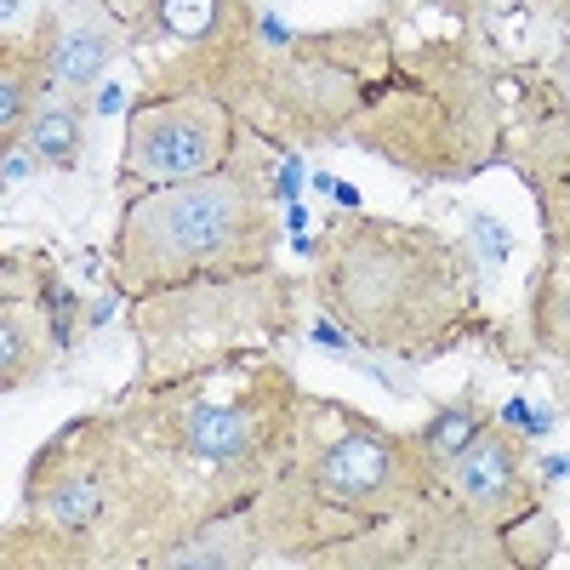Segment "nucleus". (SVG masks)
<instances>
[{"label":"nucleus","mask_w":570,"mask_h":570,"mask_svg":"<svg viewBox=\"0 0 570 570\" xmlns=\"http://www.w3.org/2000/svg\"><path fill=\"white\" fill-rule=\"evenodd\" d=\"M23 519L0 537L7 570H126L228 513L206 473L142 445L109 411H80L23 468Z\"/></svg>","instance_id":"1"},{"label":"nucleus","mask_w":570,"mask_h":570,"mask_svg":"<svg viewBox=\"0 0 570 570\" xmlns=\"http://www.w3.org/2000/svg\"><path fill=\"white\" fill-rule=\"evenodd\" d=\"M303 292L354 343L394 360H434L485 331L473 268L428 223L343 212L314 240Z\"/></svg>","instance_id":"2"},{"label":"nucleus","mask_w":570,"mask_h":570,"mask_svg":"<svg viewBox=\"0 0 570 570\" xmlns=\"http://www.w3.org/2000/svg\"><path fill=\"white\" fill-rule=\"evenodd\" d=\"M428 491H440V468L416 428H389L354 405L308 394L297 456L252 497V519L268 559L308 570L314 553L405 513Z\"/></svg>","instance_id":"3"},{"label":"nucleus","mask_w":570,"mask_h":570,"mask_svg":"<svg viewBox=\"0 0 570 570\" xmlns=\"http://www.w3.org/2000/svg\"><path fill=\"white\" fill-rule=\"evenodd\" d=\"M502 131H508V98L485 40L468 23L456 29L400 23L394 69L343 142L416 183H473L480 171L502 166Z\"/></svg>","instance_id":"4"},{"label":"nucleus","mask_w":570,"mask_h":570,"mask_svg":"<svg viewBox=\"0 0 570 570\" xmlns=\"http://www.w3.org/2000/svg\"><path fill=\"white\" fill-rule=\"evenodd\" d=\"M104 411L142 445L206 473L228 508H246L297 456L308 389L279 354H252L177 383H131Z\"/></svg>","instance_id":"5"},{"label":"nucleus","mask_w":570,"mask_h":570,"mask_svg":"<svg viewBox=\"0 0 570 570\" xmlns=\"http://www.w3.org/2000/svg\"><path fill=\"white\" fill-rule=\"evenodd\" d=\"M263 149L268 142L246 131L223 171L195 183L137 188L126 200L109 240V279L126 303L166 292V285L257 274L274 263L279 206L268 166L257 160Z\"/></svg>","instance_id":"6"},{"label":"nucleus","mask_w":570,"mask_h":570,"mask_svg":"<svg viewBox=\"0 0 570 570\" xmlns=\"http://www.w3.org/2000/svg\"><path fill=\"white\" fill-rule=\"evenodd\" d=\"M400 18H354L325 29H292L257 12V35L228 69L217 98L234 109L240 131L268 149L343 142L365 115L376 86L394 69Z\"/></svg>","instance_id":"7"},{"label":"nucleus","mask_w":570,"mask_h":570,"mask_svg":"<svg viewBox=\"0 0 570 570\" xmlns=\"http://www.w3.org/2000/svg\"><path fill=\"white\" fill-rule=\"evenodd\" d=\"M297 331V279L274 263L257 274L188 279L131 303L137 376L131 383H177L252 354H279Z\"/></svg>","instance_id":"8"},{"label":"nucleus","mask_w":570,"mask_h":570,"mask_svg":"<svg viewBox=\"0 0 570 570\" xmlns=\"http://www.w3.org/2000/svg\"><path fill=\"white\" fill-rule=\"evenodd\" d=\"M257 35V0H137L131 63L149 98L223 91L228 69Z\"/></svg>","instance_id":"9"},{"label":"nucleus","mask_w":570,"mask_h":570,"mask_svg":"<svg viewBox=\"0 0 570 570\" xmlns=\"http://www.w3.org/2000/svg\"><path fill=\"white\" fill-rule=\"evenodd\" d=\"M308 570H519L502 531L462 513L445 491H428L394 519L308 559Z\"/></svg>","instance_id":"10"},{"label":"nucleus","mask_w":570,"mask_h":570,"mask_svg":"<svg viewBox=\"0 0 570 570\" xmlns=\"http://www.w3.org/2000/svg\"><path fill=\"white\" fill-rule=\"evenodd\" d=\"M240 120L223 98L195 91V98H149L126 120V149H120V177L137 188L160 183H195L212 177L240 149Z\"/></svg>","instance_id":"11"},{"label":"nucleus","mask_w":570,"mask_h":570,"mask_svg":"<svg viewBox=\"0 0 570 570\" xmlns=\"http://www.w3.org/2000/svg\"><path fill=\"white\" fill-rule=\"evenodd\" d=\"M440 491H445L462 513L480 519V525H491V531H508V525H519L525 513L542 508V480H537L531 445L519 440L508 422H497V416H485V422L445 456Z\"/></svg>","instance_id":"12"},{"label":"nucleus","mask_w":570,"mask_h":570,"mask_svg":"<svg viewBox=\"0 0 570 570\" xmlns=\"http://www.w3.org/2000/svg\"><path fill=\"white\" fill-rule=\"evenodd\" d=\"M35 46H40L46 80H52V98L86 104L91 86L120 58H131V18L115 12L109 0H63L35 29Z\"/></svg>","instance_id":"13"},{"label":"nucleus","mask_w":570,"mask_h":570,"mask_svg":"<svg viewBox=\"0 0 570 570\" xmlns=\"http://www.w3.org/2000/svg\"><path fill=\"white\" fill-rule=\"evenodd\" d=\"M63 348H69V337L58 331V320L46 314V303L7 268V279H0V394L35 389L40 376L58 365Z\"/></svg>","instance_id":"14"},{"label":"nucleus","mask_w":570,"mask_h":570,"mask_svg":"<svg viewBox=\"0 0 570 570\" xmlns=\"http://www.w3.org/2000/svg\"><path fill=\"white\" fill-rule=\"evenodd\" d=\"M263 559L268 553H263L257 519H252V502H246V508L212 513L206 525H195L188 537H177L171 548H160L142 570H252Z\"/></svg>","instance_id":"15"},{"label":"nucleus","mask_w":570,"mask_h":570,"mask_svg":"<svg viewBox=\"0 0 570 570\" xmlns=\"http://www.w3.org/2000/svg\"><path fill=\"white\" fill-rule=\"evenodd\" d=\"M525 337L542 360L570 371V252L542 246V263L525 292Z\"/></svg>","instance_id":"16"},{"label":"nucleus","mask_w":570,"mask_h":570,"mask_svg":"<svg viewBox=\"0 0 570 570\" xmlns=\"http://www.w3.org/2000/svg\"><path fill=\"white\" fill-rule=\"evenodd\" d=\"M46 98H52V80H46L40 46L35 40L0 46V142L29 137V126L46 109Z\"/></svg>","instance_id":"17"},{"label":"nucleus","mask_w":570,"mask_h":570,"mask_svg":"<svg viewBox=\"0 0 570 570\" xmlns=\"http://www.w3.org/2000/svg\"><path fill=\"white\" fill-rule=\"evenodd\" d=\"M29 142H35V155L52 166V171H75L80 166V149H86V104L46 98V109L29 126Z\"/></svg>","instance_id":"18"},{"label":"nucleus","mask_w":570,"mask_h":570,"mask_svg":"<svg viewBox=\"0 0 570 570\" xmlns=\"http://www.w3.org/2000/svg\"><path fill=\"white\" fill-rule=\"evenodd\" d=\"M491 411H485V400H480V383H468L451 405H440L434 416H428L416 434H422V445H428V456H434V468H445V456L473 434V428H480Z\"/></svg>","instance_id":"19"},{"label":"nucleus","mask_w":570,"mask_h":570,"mask_svg":"<svg viewBox=\"0 0 570 570\" xmlns=\"http://www.w3.org/2000/svg\"><path fill=\"white\" fill-rule=\"evenodd\" d=\"M502 542H508V553H513V564L519 570H542L548 559H553V548H559V519L548 513V502L537 508V513H525L519 525H508L502 531Z\"/></svg>","instance_id":"20"},{"label":"nucleus","mask_w":570,"mask_h":570,"mask_svg":"<svg viewBox=\"0 0 570 570\" xmlns=\"http://www.w3.org/2000/svg\"><path fill=\"white\" fill-rule=\"evenodd\" d=\"M531 195H537V212H542V246L570 252V171L537 183Z\"/></svg>","instance_id":"21"},{"label":"nucleus","mask_w":570,"mask_h":570,"mask_svg":"<svg viewBox=\"0 0 570 570\" xmlns=\"http://www.w3.org/2000/svg\"><path fill=\"white\" fill-rule=\"evenodd\" d=\"M548 12H553V58H548V91H553V104L564 109L570 120V0H548Z\"/></svg>","instance_id":"22"},{"label":"nucleus","mask_w":570,"mask_h":570,"mask_svg":"<svg viewBox=\"0 0 570 570\" xmlns=\"http://www.w3.org/2000/svg\"><path fill=\"white\" fill-rule=\"evenodd\" d=\"M46 0H0V46H23L46 23Z\"/></svg>","instance_id":"23"},{"label":"nucleus","mask_w":570,"mask_h":570,"mask_svg":"<svg viewBox=\"0 0 570 570\" xmlns=\"http://www.w3.org/2000/svg\"><path fill=\"white\" fill-rule=\"evenodd\" d=\"M40 166H46V160L35 155V142H29V137H12V142H0V188H7V195H18V188H29Z\"/></svg>","instance_id":"24"},{"label":"nucleus","mask_w":570,"mask_h":570,"mask_svg":"<svg viewBox=\"0 0 570 570\" xmlns=\"http://www.w3.org/2000/svg\"><path fill=\"white\" fill-rule=\"evenodd\" d=\"M405 7H422V12H445V18H456V23H468L480 7H491V0H405Z\"/></svg>","instance_id":"25"},{"label":"nucleus","mask_w":570,"mask_h":570,"mask_svg":"<svg viewBox=\"0 0 570 570\" xmlns=\"http://www.w3.org/2000/svg\"><path fill=\"white\" fill-rule=\"evenodd\" d=\"M491 7H513V0H491Z\"/></svg>","instance_id":"26"},{"label":"nucleus","mask_w":570,"mask_h":570,"mask_svg":"<svg viewBox=\"0 0 570 570\" xmlns=\"http://www.w3.org/2000/svg\"><path fill=\"white\" fill-rule=\"evenodd\" d=\"M46 7H63V0H46Z\"/></svg>","instance_id":"27"}]
</instances>
